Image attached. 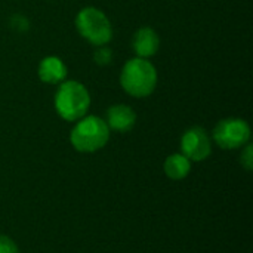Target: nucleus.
Here are the masks:
<instances>
[{"label":"nucleus","mask_w":253,"mask_h":253,"mask_svg":"<svg viewBox=\"0 0 253 253\" xmlns=\"http://www.w3.org/2000/svg\"><path fill=\"white\" fill-rule=\"evenodd\" d=\"M120 83L123 89L136 98L148 96L157 83V73L154 65L145 58H133L126 62L122 70Z\"/></svg>","instance_id":"f257e3e1"},{"label":"nucleus","mask_w":253,"mask_h":253,"mask_svg":"<svg viewBox=\"0 0 253 253\" xmlns=\"http://www.w3.org/2000/svg\"><path fill=\"white\" fill-rule=\"evenodd\" d=\"M251 138V127L245 120L225 119L213 130L215 142L224 150H233L245 145Z\"/></svg>","instance_id":"39448f33"},{"label":"nucleus","mask_w":253,"mask_h":253,"mask_svg":"<svg viewBox=\"0 0 253 253\" xmlns=\"http://www.w3.org/2000/svg\"><path fill=\"white\" fill-rule=\"evenodd\" d=\"M0 253H19V251L9 237L0 236Z\"/></svg>","instance_id":"f8f14e48"},{"label":"nucleus","mask_w":253,"mask_h":253,"mask_svg":"<svg viewBox=\"0 0 253 253\" xmlns=\"http://www.w3.org/2000/svg\"><path fill=\"white\" fill-rule=\"evenodd\" d=\"M89 105L90 96L82 83L65 82L59 86L55 96V108L62 119L68 122L79 120L87 113Z\"/></svg>","instance_id":"f03ea898"},{"label":"nucleus","mask_w":253,"mask_h":253,"mask_svg":"<svg viewBox=\"0 0 253 253\" xmlns=\"http://www.w3.org/2000/svg\"><path fill=\"white\" fill-rule=\"evenodd\" d=\"M76 27L90 43L102 46L113 37V28L108 18L96 7H84L76 18Z\"/></svg>","instance_id":"20e7f679"},{"label":"nucleus","mask_w":253,"mask_h":253,"mask_svg":"<svg viewBox=\"0 0 253 253\" xmlns=\"http://www.w3.org/2000/svg\"><path fill=\"white\" fill-rule=\"evenodd\" d=\"M70 138L76 150L82 153H93L108 142L110 127L102 119L89 116L76 125Z\"/></svg>","instance_id":"7ed1b4c3"},{"label":"nucleus","mask_w":253,"mask_h":253,"mask_svg":"<svg viewBox=\"0 0 253 253\" xmlns=\"http://www.w3.org/2000/svg\"><path fill=\"white\" fill-rule=\"evenodd\" d=\"M136 122L135 111L127 105H114L107 111V126L117 132H127Z\"/></svg>","instance_id":"0eeeda50"},{"label":"nucleus","mask_w":253,"mask_h":253,"mask_svg":"<svg viewBox=\"0 0 253 253\" xmlns=\"http://www.w3.org/2000/svg\"><path fill=\"white\" fill-rule=\"evenodd\" d=\"M240 162H242V165H243L248 170H252V168H253L252 145H249V147L245 150V153H243V154H242V157H240Z\"/></svg>","instance_id":"ddd939ff"},{"label":"nucleus","mask_w":253,"mask_h":253,"mask_svg":"<svg viewBox=\"0 0 253 253\" xmlns=\"http://www.w3.org/2000/svg\"><path fill=\"white\" fill-rule=\"evenodd\" d=\"M160 46L159 36L151 28H141L135 37H133V49L139 55V58H148L153 56Z\"/></svg>","instance_id":"6e6552de"},{"label":"nucleus","mask_w":253,"mask_h":253,"mask_svg":"<svg viewBox=\"0 0 253 253\" xmlns=\"http://www.w3.org/2000/svg\"><path fill=\"white\" fill-rule=\"evenodd\" d=\"M113 59V52L108 47H99L95 52V62L99 65H107Z\"/></svg>","instance_id":"9b49d317"},{"label":"nucleus","mask_w":253,"mask_h":253,"mask_svg":"<svg viewBox=\"0 0 253 253\" xmlns=\"http://www.w3.org/2000/svg\"><path fill=\"white\" fill-rule=\"evenodd\" d=\"M39 76L44 83H58L67 76V67L58 56H47L40 62Z\"/></svg>","instance_id":"1a4fd4ad"},{"label":"nucleus","mask_w":253,"mask_h":253,"mask_svg":"<svg viewBox=\"0 0 253 253\" xmlns=\"http://www.w3.org/2000/svg\"><path fill=\"white\" fill-rule=\"evenodd\" d=\"M181 147H182L184 156L188 160H194V162H202L208 159L212 151L209 136L202 127L188 129L182 136Z\"/></svg>","instance_id":"423d86ee"},{"label":"nucleus","mask_w":253,"mask_h":253,"mask_svg":"<svg viewBox=\"0 0 253 253\" xmlns=\"http://www.w3.org/2000/svg\"><path fill=\"white\" fill-rule=\"evenodd\" d=\"M191 169L190 160L184 154H173L165 162V172L170 179H182Z\"/></svg>","instance_id":"9d476101"}]
</instances>
